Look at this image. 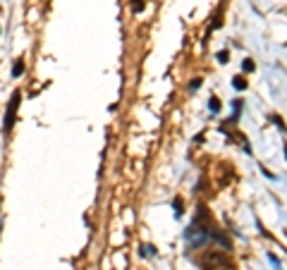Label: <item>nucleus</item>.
I'll return each mask as SVG.
<instances>
[{
    "mask_svg": "<svg viewBox=\"0 0 287 270\" xmlns=\"http://www.w3.org/2000/svg\"><path fill=\"white\" fill-rule=\"evenodd\" d=\"M225 266V268H232V260L222 254V251H206V256H204V268L206 270H216Z\"/></svg>",
    "mask_w": 287,
    "mask_h": 270,
    "instance_id": "obj_1",
    "label": "nucleus"
},
{
    "mask_svg": "<svg viewBox=\"0 0 287 270\" xmlns=\"http://www.w3.org/2000/svg\"><path fill=\"white\" fill-rule=\"evenodd\" d=\"M20 100H22V94H20V91H14V94H12V100L8 103V115H5V127H2L5 132H10L12 124H14V120H17V108H20Z\"/></svg>",
    "mask_w": 287,
    "mask_h": 270,
    "instance_id": "obj_2",
    "label": "nucleus"
},
{
    "mask_svg": "<svg viewBox=\"0 0 287 270\" xmlns=\"http://www.w3.org/2000/svg\"><path fill=\"white\" fill-rule=\"evenodd\" d=\"M22 72H24V62H14V67H12V74L20 76Z\"/></svg>",
    "mask_w": 287,
    "mask_h": 270,
    "instance_id": "obj_3",
    "label": "nucleus"
},
{
    "mask_svg": "<svg viewBox=\"0 0 287 270\" xmlns=\"http://www.w3.org/2000/svg\"><path fill=\"white\" fill-rule=\"evenodd\" d=\"M232 84H234V88H240V91H244V88H246V82H244L242 76H237V79H234Z\"/></svg>",
    "mask_w": 287,
    "mask_h": 270,
    "instance_id": "obj_4",
    "label": "nucleus"
},
{
    "mask_svg": "<svg viewBox=\"0 0 287 270\" xmlns=\"http://www.w3.org/2000/svg\"><path fill=\"white\" fill-rule=\"evenodd\" d=\"M142 8H144V0H132V10L134 12H142Z\"/></svg>",
    "mask_w": 287,
    "mask_h": 270,
    "instance_id": "obj_5",
    "label": "nucleus"
},
{
    "mask_svg": "<svg viewBox=\"0 0 287 270\" xmlns=\"http://www.w3.org/2000/svg\"><path fill=\"white\" fill-rule=\"evenodd\" d=\"M208 108L213 110V112H218V108H220V103H218V100L213 98V100H210V103H208Z\"/></svg>",
    "mask_w": 287,
    "mask_h": 270,
    "instance_id": "obj_6",
    "label": "nucleus"
},
{
    "mask_svg": "<svg viewBox=\"0 0 287 270\" xmlns=\"http://www.w3.org/2000/svg\"><path fill=\"white\" fill-rule=\"evenodd\" d=\"M254 70V62L252 60H244V72H252Z\"/></svg>",
    "mask_w": 287,
    "mask_h": 270,
    "instance_id": "obj_7",
    "label": "nucleus"
},
{
    "mask_svg": "<svg viewBox=\"0 0 287 270\" xmlns=\"http://www.w3.org/2000/svg\"><path fill=\"white\" fill-rule=\"evenodd\" d=\"M218 62H228V50H222V53H218Z\"/></svg>",
    "mask_w": 287,
    "mask_h": 270,
    "instance_id": "obj_8",
    "label": "nucleus"
},
{
    "mask_svg": "<svg viewBox=\"0 0 287 270\" xmlns=\"http://www.w3.org/2000/svg\"><path fill=\"white\" fill-rule=\"evenodd\" d=\"M199 84H201V79H194V82L189 84V88H192V91H196V88H199Z\"/></svg>",
    "mask_w": 287,
    "mask_h": 270,
    "instance_id": "obj_9",
    "label": "nucleus"
}]
</instances>
